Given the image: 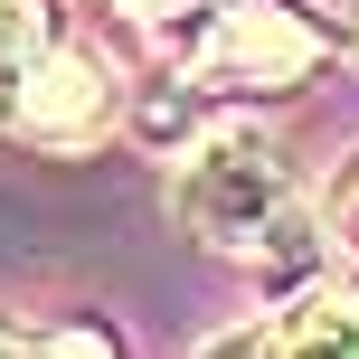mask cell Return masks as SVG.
I'll return each mask as SVG.
<instances>
[{
    "label": "cell",
    "mask_w": 359,
    "mask_h": 359,
    "mask_svg": "<svg viewBox=\"0 0 359 359\" xmlns=\"http://www.w3.org/2000/svg\"><path fill=\"white\" fill-rule=\"evenodd\" d=\"M170 217L217 255H303V180L293 151L255 123H217L180 151Z\"/></svg>",
    "instance_id": "6da1fadb"
},
{
    "label": "cell",
    "mask_w": 359,
    "mask_h": 359,
    "mask_svg": "<svg viewBox=\"0 0 359 359\" xmlns=\"http://www.w3.org/2000/svg\"><path fill=\"white\" fill-rule=\"evenodd\" d=\"M322 57V29L284 10V0H227L217 19L189 29V86L236 95V86H293V76Z\"/></svg>",
    "instance_id": "7a4b0ae2"
},
{
    "label": "cell",
    "mask_w": 359,
    "mask_h": 359,
    "mask_svg": "<svg viewBox=\"0 0 359 359\" xmlns=\"http://www.w3.org/2000/svg\"><path fill=\"white\" fill-rule=\"evenodd\" d=\"M104 114H114V76L95 67V57H76V48H48L29 76H19V95H10V123L29 133V142H48V151L95 142Z\"/></svg>",
    "instance_id": "3957f363"
},
{
    "label": "cell",
    "mask_w": 359,
    "mask_h": 359,
    "mask_svg": "<svg viewBox=\"0 0 359 359\" xmlns=\"http://www.w3.org/2000/svg\"><path fill=\"white\" fill-rule=\"evenodd\" d=\"M274 331L284 359H359V284H312Z\"/></svg>",
    "instance_id": "277c9868"
},
{
    "label": "cell",
    "mask_w": 359,
    "mask_h": 359,
    "mask_svg": "<svg viewBox=\"0 0 359 359\" xmlns=\"http://www.w3.org/2000/svg\"><path fill=\"white\" fill-rule=\"evenodd\" d=\"M38 57H48V0H0V104L19 95Z\"/></svg>",
    "instance_id": "5b68a950"
},
{
    "label": "cell",
    "mask_w": 359,
    "mask_h": 359,
    "mask_svg": "<svg viewBox=\"0 0 359 359\" xmlns=\"http://www.w3.org/2000/svg\"><path fill=\"white\" fill-rule=\"evenodd\" d=\"M0 359H104V350L76 341V331H38V322H19V312H0Z\"/></svg>",
    "instance_id": "8992f818"
},
{
    "label": "cell",
    "mask_w": 359,
    "mask_h": 359,
    "mask_svg": "<svg viewBox=\"0 0 359 359\" xmlns=\"http://www.w3.org/2000/svg\"><path fill=\"white\" fill-rule=\"evenodd\" d=\"M189 359H284V331L274 322H236V331H208Z\"/></svg>",
    "instance_id": "52a82bcc"
},
{
    "label": "cell",
    "mask_w": 359,
    "mask_h": 359,
    "mask_svg": "<svg viewBox=\"0 0 359 359\" xmlns=\"http://www.w3.org/2000/svg\"><path fill=\"white\" fill-rule=\"evenodd\" d=\"M331 236H341V246H359V151L341 161V180H331Z\"/></svg>",
    "instance_id": "ba28073f"
},
{
    "label": "cell",
    "mask_w": 359,
    "mask_h": 359,
    "mask_svg": "<svg viewBox=\"0 0 359 359\" xmlns=\"http://www.w3.org/2000/svg\"><path fill=\"white\" fill-rule=\"evenodd\" d=\"M114 10H142V19H180V10H198V19H217L227 0H114Z\"/></svg>",
    "instance_id": "9c48e42d"
}]
</instances>
